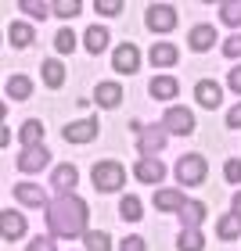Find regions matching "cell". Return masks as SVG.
<instances>
[{
    "instance_id": "obj_1",
    "label": "cell",
    "mask_w": 241,
    "mask_h": 251,
    "mask_svg": "<svg viewBox=\"0 0 241 251\" xmlns=\"http://www.w3.org/2000/svg\"><path fill=\"white\" fill-rule=\"evenodd\" d=\"M47 226L54 237H83L87 233V201L76 194H58L47 204Z\"/></svg>"
},
{
    "instance_id": "obj_2",
    "label": "cell",
    "mask_w": 241,
    "mask_h": 251,
    "mask_svg": "<svg viewBox=\"0 0 241 251\" xmlns=\"http://www.w3.org/2000/svg\"><path fill=\"white\" fill-rule=\"evenodd\" d=\"M90 179H94V187L101 194H112V190H119L126 183V169L119 162H97L94 173H90Z\"/></svg>"
},
{
    "instance_id": "obj_3",
    "label": "cell",
    "mask_w": 241,
    "mask_h": 251,
    "mask_svg": "<svg viewBox=\"0 0 241 251\" xmlns=\"http://www.w3.org/2000/svg\"><path fill=\"white\" fill-rule=\"evenodd\" d=\"M169 129H166V126H141V136H137V151H141L144 158H158V154H162V147H166V140H169V136H166Z\"/></svg>"
},
{
    "instance_id": "obj_4",
    "label": "cell",
    "mask_w": 241,
    "mask_h": 251,
    "mask_svg": "<svg viewBox=\"0 0 241 251\" xmlns=\"http://www.w3.org/2000/svg\"><path fill=\"white\" fill-rule=\"evenodd\" d=\"M177 179H180V183H187V187L202 183V179H205V158L202 154H183L177 162Z\"/></svg>"
},
{
    "instance_id": "obj_5",
    "label": "cell",
    "mask_w": 241,
    "mask_h": 251,
    "mask_svg": "<svg viewBox=\"0 0 241 251\" xmlns=\"http://www.w3.org/2000/svg\"><path fill=\"white\" fill-rule=\"evenodd\" d=\"M144 22H148V29H155V32H169L177 25V11H173V4H151Z\"/></svg>"
},
{
    "instance_id": "obj_6",
    "label": "cell",
    "mask_w": 241,
    "mask_h": 251,
    "mask_svg": "<svg viewBox=\"0 0 241 251\" xmlns=\"http://www.w3.org/2000/svg\"><path fill=\"white\" fill-rule=\"evenodd\" d=\"M51 162V151L43 144H36V147H26V151L18 154V169L22 173H43V165Z\"/></svg>"
},
{
    "instance_id": "obj_7",
    "label": "cell",
    "mask_w": 241,
    "mask_h": 251,
    "mask_svg": "<svg viewBox=\"0 0 241 251\" xmlns=\"http://www.w3.org/2000/svg\"><path fill=\"white\" fill-rule=\"evenodd\" d=\"M112 65H116V72H137V65H141V54H137L133 43H119L116 54H112Z\"/></svg>"
},
{
    "instance_id": "obj_8",
    "label": "cell",
    "mask_w": 241,
    "mask_h": 251,
    "mask_svg": "<svg viewBox=\"0 0 241 251\" xmlns=\"http://www.w3.org/2000/svg\"><path fill=\"white\" fill-rule=\"evenodd\" d=\"M133 176L141 179V183H162V176H166V165L158 162V158H141V162L133 165Z\"/></svg>"
},
{
    "instance_id": "obj_9",
    "label": "cell",
    "mask_w": 241,
    "mask_h": 251,
    "mask_svg": "<svg viewBox=\"0 0 241 251\" xmlns=\"http://www.w3.org/2000/svg\"><path fill=\"white\" fill-rule=\"evenodd\" d=\"M97 136V119H83V122H68L65 126V140L68 144H87Z\"/></svg>"
},
{
    "instance_id": "obj_10",
    "label": "cell",
    "mask_w": 241,
    "mask_h": 251,
    "mask_svg": "<svg viewBox=\"0 0 241 251\" xmlns=\"http://www.w3.org/2000/svg\"><path fill=\"white\" fill-rule=\"evenodd\" d=\"M26 230H29V223L22 219L18 212H4L0 215V233H4V241H18V237H26Z\"/></svg>"
},
{
    "instance_id": "obj_11",
    "label": "cell",
    "mask_w": 241,
    "mask_h": 251,
    "mask_svg": "<svg viewBox=\"0 0 241 251\" xmlns=\"http://www.w3.org/2000/svg\"><path fill=\"white\" fill-rule=\"evenodd\" d=\"M162 126H166L169 133H191L194 129V115H191L187 108H169L166 119H162Z\"/></svg>"
},
{
    "instance_id": "obj_12",
    "label": "cell",
    "mask_w": 241,
    "mask_h": 251,
    "mask_svg": "<svg viewBox=\"0 0 241 251\" xmlns=\"http://www.w3.org/2000/svg\"><path fill=\"white\" fill-rule=\"evenodd\" d=\"M183 204H187V194H180L177 187H162L155 194V208L158 212H180Z\"/></svg>"
},
{
    "instance_id": "obj_13",
    "label": "cell",
    "mask_w": 241,
    "mask_h": 251,
    "mask_svg": "<svg viewBox=\"0 0 241 251\" xmlns=\"http://www.w3.org/2000/svg\"><path fill=\"white\" fill-rule=\"evenodd\" d=\"M148 90H151V97H155V100H173V97L180 94V83H177L173 75H155Z\"/></svg>"
},
{
    "instance_id": "obj_14",
    "label": "cell",
    "mask_w": 241,
    "mask_h": 251,
    "mask_svg": "<svg viewBox=\"0 0 241 251\" xmlns=\"http://www.w3.org/2000/svg\"><path fill=\"white\" fill-rule=\"evenodd\" d=\"M51 183L54 190H61V194H72L76 183H79V173H76V165H58L54 169V176H51Z\"/></svg>"
},
{
    "instance_id": "obj_15",
    "label": "cell",
    "mask_w": 241,
    "mask_h": 251,
    "mask_svg": "<svg viewBox=\"0 0 241 251\" xmlns=\"http://www.w3.org/2000/svg\"><path fill=\"white\" fill-rule=\"evenodd\" d=\"M194 97H198V104L202 108H220V100H223V90L209 83V79H202L198 86H194Z\"/></svg>"
},
{
    "instance_id": "obj_16",
    "label": "cell",
    "mask_w": 241,
    "mask_h": 251,
    "mask_svg": "<svg viewBox=\"0 0 241 251\" xmlns=\"http://www.w3.org/2000/svg\"><path fill=\"white\" fill-rule=\"evenodd\" d=\"M94 97H97V104H101V108H119V100H122V86H119V83H97Z\"/></svg>"
},
{
    "instance_id": "obj_17",
    "label": "cell",
    "mask_w": 241,
    "mask_h": 251,
    "mask_svg": "<svg viewBox=\"0 0 241 251\" xmlns=\"http://www.w3.org/2000/svg\"><path fill=\"white\" fill-rule=\"evenodd\" d=\"M180 61V50L173 47V43H155V47H151V65L158 68V65H162V68H169V65H177Z\"/></svg>"
},
{
    "instance_id": "obj_18",
    "label": "cell",
    "mask_w": 241,
    "mask_h": 251,
    "mask_svg": "<svg viewBox=\"0 0 241 251\" xmlns=\"http://www.w3.org/2000/svg\"><path fill=\"white\" fill-rule=\"evenodd\" d=\"M15 198L29 208H43V190L36 183H15Z\"/></svg>"
},
{
    "instance_id": "obj_19",
    "label": "cell",
    "mask_w": 241,
    "mask_h": 251,
    "mask_svg": "<svg viewBox=\"0 0 241 251\" xmlns=\"http://www.w3.org/2000/svg\"><path fill=\"white\" fill-rule=\"evenodd\" d=\"M177 215H180L183 230H194V226H198V223L205 219V204H202V201H187V204H183V208H180Z\"/></svg>"
},
{
    "instance_id": "obj_20",
    "label": "cell",
    "mask_w": 241,
    "mask_h": 251,
    "mask_svg": "<svg viewBox=\"0 0 241 251\" xmlns=\"http://www.w3.org/2000/svg\"><path fill=\"white\" fill-rule=\"evenodd\" d=\"M18 140L26 144V147H36V144H43V122H40V119H29V122H22V129H18Z\"/></svg>"
},
{
    "instance_id": "obj_21",
    "label": "cell",
    "mask_w": 241,
    "mask_h": 251,
    "mask_svg": "<svg viewBox=\"0 0 241 251\" xmlns=\"http://www.w3.org/2000/svg\"><path fill=\"white\" fill-rule=\"evenodd\" d=\"M7 40L15 43V47H29V43L36 40V32H32V25H29V22H11Z\"/></svg>"
},
{
    "instance_id": "obj_22",
    "label": "cell",
    "mask_w": 241,
    "mask_h": 251,
    "mask_svg": "<svg viewBox=\"0 0 241 251\" xmlns=\"http://www.w3.org/2000/svg\"><path fill=\"white\" fill-rule=\"evenodd\" d=\"M83 43H87L90 54H101V50L108 47V29H105V25H90L87 36H83Z\"/></svg>"
},
{
    "instance_id": "obj_23",
    "label": "cell",
    "mask_w": 241,
    "mask_h": 251,
    "mask_svg": "<svg viewBox=\"0 0 241 251\" xmlns=\"http://www.w3.org/2000/svg\"><path fill=\"white\" fill-rule=\"evenodd\" d=\"M216 43V29L212 25H194L191 29V50H209Z\"/></svg>"
},
{
    "instance_id": "obj_24",
    "label": "cell",
    "mask_w": 241,
    "mask_h": 251,
    "mask_svg": "<svg viewBox=\"0 0 241 251\" xmlns=\"http://www.w3.org/2000/svg\"><path fill=\"white\" fill-rule=\"evenodd\" d=\"M43 83H47L51 90H58V86L65 83V65H61L58 58H47V61H43Z\"/></svg>"
},
{
    "instance_id": "obj_25",
    "label": "cell",
    "mask_w": 241,
    "mask_h": 251,
    "mask_svg": "<svg viewBox=\"0 0 241 251\" xmlns=\"http://www.w3.org/2000/svg\"><path fill=\"white\" fill-rule=\"evenodd\" d=\"M216 233L223 237V241H234V237H241V215H220L216 219Z\"/></svg>"
},
{
    "instance_id": "obj_26",
    "label": "cell",
    "mask_w": 241,
    "mask_h": 251,
    "mask_svg": "<svg viewBox=\"0 0 241 251\" xmlns=\"http://www.w3.org/2000/svg\"><path fill=\"white\" fill-rule=\"evenodd\" d=\"M83 244H87V251H112V237L105 230H87Z\"/></svg>"
},
{
    "instance_id": "obj_27",
    "label": "cell",
    "mask_w": 241,
    "mask_h": 251,
    "mask_svg": "<svg viewBox=\"0 0 241 251\" xmlns=\"http://www.w3.org/2000/svg\"><path fill=\"white\" fill-rule=\"evenodd\" d=\"M177 248H180V251H202V248H205V237L198 233V226H194V230H183V233L177 237Z\"/></svg>"
},
{
    "instance_id": "obj_28",
    "label": "cell",
    "mask_w": 241,
    "mask_h": 251,
    "mask_svg": "<svg viewBox=\"0 0 241 251\" xmlns=\"http://www.w3.org/2000/svg\"><path fill=\"white\" fill-rule=\"evenodd\" d=\"M29 94H32V83H29L26 75H11V79H7V97H15V100H26Z\"/></svg>"
},
{
    "instance_id": "obj_29",
    "label": "cell",
    "mask_w": 241,
    "mask_h": 251,
    "mask_svg": "<svg viewBox=\"0 0 241 251\" xmlns=\"http://www.w3.org/2000/svg\"><path fill=\"white\" fill-rule=\"evenodd\" d=\"M220 22L223 25H241V0H223V7H220Z\"/></svg>"
},
{
    "instance_id": "obj_30",
    "label": "cell",
    "mask_w": 241,
    "mask_h": 251,
    "mask_svg": "<svg viewBox=\"0 0 241 251\" xmlns=\"http://www.w3.org/2000/svg\"><path fill=\"white\" fill-rule=\"evenodd\" d=\"M54 47H58V54H72V50H76V32H72V29H58Z\"/></svg>"
},
{
    "instance_id": "obj_31",
    "label": "cell",
    "mask_w": 241,
    "mask_h": 251,
    "mask_svg": "<svg viewBox=\"0 0 241 251\" xmlns=\"http://www.w3.org/2000/svg\"><path fill=\"white\" fill-rule=\"evenodd\" d=\"M119 212H122V219L137 223V219H141V201H137L133 194H126V198H122V204H119Z\"/></svg>"
},
{
    "instance_id": "obj_32",
    "label": "cell",
    "mask_w": 241,
    "mask_h": 251,
    "mask_svg": "<svg viewBox=\"0 0 241 251\" xmlns=\"http://www.w3.org/2000/svg\"><path fill=\"white\" fill-rule=\"evenodd\" d=\"M18 7L26 11V15H32V18H47V4H43V0H18Z\"/></svg>"
},
{
    "instance_id": "obj_33",
    "label": "cell",
    "mask_w": 241,
    "mask_h": 251,
    "mask_svg": "<svg viewBox=\"0 0 241 251\" xmlns=\"http://www.w3.org/2000/svg\"><path fill=\"white\" fill-rule=\"evenodd\" d=\"M79 0H58V4H54V15H61V18H76L79 15Z\"/></svg>"
},
{
    "instance_id": "obj_34",
    "label": "cell",
    "mask_w": 241,
    "mask_h": 251,
    "mask_svg": "<svg viewBox=\"0 0 241 251\" xmlns=\"http://www.w3.org/2000/svg\"><path fill=\"white\" fill-rule=\"evenodd\" d=\"M223 176L231 179V183H241V158H231V162L223 165Z\"/></svg>"
},
{
    "instance_id": "obj_35",
    "label": "cell",
    "mask_w": 241,
    "mask_h": 251,
    "mask_svg": "<svg viewBox=\"0 0 241 251\" xmlns=\"http://www.w3.org/2000/svg\"><path fill=\"white\" fill-rule=\"evenodd\" d=\"M223 54L227 58H241V32L231 36V40H223Z\"/></svg>"
},
{
    "instance_id": "obj_36",
    "label": "cell",
    "mask_w": 241,
    "mask_h": 251,
    "mask_svg": "<svg viewBox=\"0 0 241 251\" xmlns=\"http://www.w3.org/2000/svg\"><path fill=\"white\" fill-rule=\"evenodd\" d=\"M29 251H58V248H54V237H32Z\"/></svg>"
},
{
    "instance_id": "obj_37",
    "label": "cell",
    "mask_w": 241,
    "mask_h": 251,
    "mask_svg": "<svg viewBox=\"0 0 241 251\" xmlns=\"http://www.w3.org/2000/svg\"><path fill=\"white\" fill-rule=\"evenodd\" d=\"M122 4L119 0H97V15H119Z\"/></svg>"
},
{
    "instance_id": "obj_38",
    "label": "cell",
    "mask_w": 241,
    "mask_h": 251,
    "mask_svg": "<svg viewBox=\"0 0 241 251\" xmlns=\"http://www.w3.org/2000/svg\"><path fill=\"white\" fill-rule=\"evenodd\" d=\"M119 251H144V237H126L119 244Z\"/></svg>"
},
{
    "instance_id": "obj_39",
    "label": "cell",
    "mask_w": 241,
    "mask_h": 251,
    "mask_svg": "<svg viewBox=\"0 0 241 251\" xmlns=\"http://www.w3.org/2000/svg\"><path fill=\"white\" fill-rule=\"evenodd\" d=\"M227 126H231V129H241V104H234L227 111Z\"/></svg>"
},
{
    "instance_id": "obj_40",
    "label": "cell",
    "mask_w": 241,
    "mask_h": 251,
    "mask_svg": "<svg viewBox=\"0 0 241 251\" xmlns=\"http://www.w3.org/2000/svg\"><path fill=\"white\" fill-rule=\"evenodd\" d=\"M231 90H234V94H241V65L231 72Z\"/></svg>"
},
{
    "instance_id": "obj_41",
    "label": "cell",
    "mask_w": 241,
    "mask_h": 251,
    "mask_svg": "<svg viewBox=\"0 0 241 251\" xmlns=\"http://www.w3.org/2000/svg\"><path fill=\"white\" fill-rule=\"evenodd\" d=\"M234 215H241V194H234Z\"/></svg>"
}]
</instances>
